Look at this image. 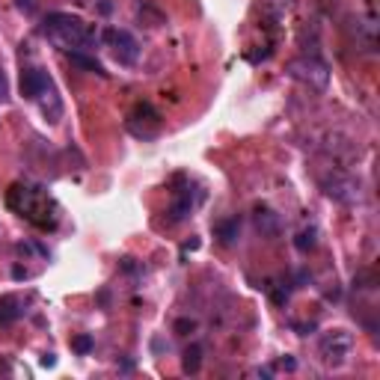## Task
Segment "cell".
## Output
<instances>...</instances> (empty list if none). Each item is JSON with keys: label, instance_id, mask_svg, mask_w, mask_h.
<instances>
[{"label": "cell", "instance_id": "6da1fadb", "mask_svg": "<svg viewBox=\"0 0 380 380\" xmlns=\"http://www.w3.org/2000/svg\"><path fill=\"white\" fill-rule=\"evenodd\" d=\"M42 33H45V39L57 45L60 51H92L98 36H95V30L84 21V18H77V15H65V12H51L45 18L42 24Z\"/></svg>", "mask_w": 380, "mask_h": 380}, {"label": "cell", "instance_id": "7a4b0ae2", "mask_svg": "<svg viewBox=\"0 0 380 380\" xmlns=\"http://www.w3.org/2000/svg\"><path fill=\"white\" fill-rule=\"evenodd\" d=\"M9 205L15 211H21V217H27L33 226L39 229H51L57 223V208L48 200L45 193L33 190V188H15L9 196Z\"/></svg>", "mask_w": 380, "mask_h": 380}, {"label": "cell", "instance_id": "3957f363", "mask_svg": "<svg viewBox=\"0 0 380 380\" xmlns=\"http://www.w3.org/2000/svg\"><path fill=\"white\" fill-rule=\"evenodd\" d=\"M354 351V333H348L344 327H333V330H327V333L318 339V354L324 359V366H344L348 362Z\"/></svg>", "mask_w": 380, "mask_h": 380}, {"label": "cell", "instance_id": "277c9868", "mask_svg": "<svg viewBox=\"0 0 380 380\" xmlns=\"http://www.w3.org/2000/svg\"><path fill=\"white\" fill-rule=\"evenodd\" d=\"M288 75L294 80H300V84H306L309 89H327L330 84V69L327 63H321L318 57H300V60H291L288 63Z\"/></svg>", "mask_w": 380, "mask_h": 380}, {"label": "cell", "instance_id": "5b68a950", "mask_svg": "<svg viewBox=\"0 0 380 380\" xmlns=\"http://www.w3.org/2000/svg\"><path fill=\"white\" fill-rule=\"evenodd\" d=\"M324 193L330 200H336L342 205H357L362 200L359 193V181L344 175V173H333V175H324Z\"/></svg>", "mask_w": 380, "mask_h": 380}, {"label": "cell", "instance_id": "8992f818", "mask_svg": "<svg viewBox=\"0 0 380 380\" xmlns=\"http://www.w3.org/2000/svg\"><path fill=\"white\" fill-rule=\"evenodd\" d=\"M104 36L110 39L113 54H116V60H119L122 65H134V63L140 60V42L131 36L128 30H107Z\"/></svg>", "mask_w": 380, "mask_h": 380}, {"label": "cell", "instance_id": "52a82bcc", "mask_svg": "<svg viewBox=\"0 0 380 380\" xmlns=\"http://www.w3.org/2000/svg\"><path fill=\"white\" fill-rule=\"evenodd\" d=\"M48 87H51V77L42 69H24L21 72V95L24 98H39Z\"/></svg>", "mask_w": 380, "mask_h": 380}, {"label": "cell", "instance_id": "ba28073f", "mask_svg": "<svg viewBox=\"0 0 380 380\" xmlns=\"http://www.w3.org/2000/svg\"><path fill=\"white\" fill-rule=\"evenodd\" d=\"M253 220H256V229L261 232V238H276L279 229H283V223H279V214H273L271 208H264V205L256 208Z\"/></svg>", "mask_w": 380, "mask_h": 380}, {"label": "cell", "instance_id": "9c48e42d", "mask_svg": "<svg viewBox=\"0 0 380 380\" xmlns=\"http://www.w3.org/2000/svg\"><path fill=\"white\" fill-rule=\"evenodd\" d=\"M39 107H42V113H45V119L48 122H60V116H63V102H60V95H57V89H54V84L48 87L39 98Z\"/></svg>", "mask_w": 380, "mask_h": 380}, {"label": "cell", "instance_id": "30bf717a", "mask_svg": "<svg viewBox=\"0 0 380 380\" xmlns=\"http://www.w3.org/2000/svg\"><path fill=\"white\" fill-rule=\"evenodd\" d=\"M238 235H241V220L238 217L220 220L217 226H214V238H217L220 244H226V246H232L238 241Z\"/></svg>", "mask_w": 380, "mask_h": 380}, {"label": "cell", "instance_id": "8fae6325", "mask_svg": "<svg viewBox=\"0 0 380 380\" xmlns=\"http://www.w3.org/2000/svg\"><path fill=\"white\" fill-rule=\"evenodd\" d=\"M21 300L18 297H12V294H6V297H0V321H15L21 315Z\"/></svg>", "mask_w": 380, "mask_h": 380}, {"label": "cell", "instance_id": "7c38bea8", "mask_svg": "<svg viewBox=\"0 0 380 380\" xmlns=\"http://www.w3.org/2000/svg\"><path fill=\"white\" fill-rule=\"evenodd\" d=\"M181 369H185L188 374H196L202 369V344H190V348L185 351V359H181Z\"/></svg>", "mask_w": 380, "mask_h": 380}, {"label": "cell", "instance_id": "4fadbf2b", "mask_svg": "<svg viewBox=\"0 0 380 380\" xmlns=\"http://www.w3.org/2000/svg\"><path fill=\"white\" fill-rule=\"evenodd\" d=\"M315 244H318V232L315 229H300V232H297V238H294V246L300 253H309V250H315Z\"/></svg>", "mask_w": 380, "mask_h": 380}, {"label": "cell", "instance_id": "5bb4252c", "mask_svg": "<svg viewBox=\"0 0 380 380\" xmlns=\"http://www.w3.org/2000/svg\"><path fill=\"white\" fill-rule=\"evenodd\" d=\"M69 57H72V63H75V65H80V69L95 72V75H102V77L107 75V72H104V65L98 63V60H92V57H87L84 51H75V54H69Z\"/></svg>", "mask_w": 380, "mask_h": 380}, {"label": "cell", "instance_id": "9a60e30c", "mask_svg": "<svg viewBox=\"0 0 380 380\" xmlns=\"http://www.w3.org/2000/svg\"><path fill=\"white\" fill-rule=\"evenodd\" d=\"M190 208H193V202H190V196H178V200H175V205H173V220L178 223V220H185L188 217V214H190Z\"/></svg>", "mask_w": 380, "mask_h": 380}, {"label": "cell", "instance_id": "2e32d148", "mask_svg": "<svg viewBox=\"0 0 380 380\" xmlns=\"http://www.w3.org/2000/svg\"><path fill=\"white\" fill-rule=\"evenodd\" d=\"M75 351H77V354H89V351H92V339H89V336H77V339H75Z\"/></svg>", "mask_w": 380, "mask_h": 380}, {"label": "cell", "instance_id": "e0dca14e", "mask_svg": "<svg viewBox=\"0 0 380 380\" xmlns=\"http://www.w3.org/2000/svg\"><path fill=\"white\" fill-rule=\"evenodd\" d=\"M15 6H18L24 15H33V12H36V6H39V4H36V0H15Z\"/></svg>", "mask_w": 380, "mask_h": 380}, {"label": "cell", "instance_id": "ac0fdd59", "mask_svg": "<svg viewBox=\"0 0 380 380\" xmlns=\"http://www.w3.org/2000/svg\"><path fill=\"white\" fill-rule=\"evenodd\" d=\"M188 330H196V321H190V318H181V321H175V333H181V336H185Z\"/></svg>", "mask_w": 380, "mask_h": 380}, {"label": "cell", "instance_id": "d6986e66", "mask_svg": "<svg viewBox=\"0 0 380 380\" xmlns=\"http://www.w3.org/2000/svg\"><path fill=\"white\" fill-rule=\"evenodd\" d=\"M6 95H9V84H6L4 69H0V102H6Z\"/></svg>", "mask_w": 380, "mask_h": 380}, {"label": "cell", "instance_id": "ffe728a7", "mask_svg": "<svg viewBox=\"0 0 380 380\" xmlns=\"http://www.w3.org/2000/svg\"><path fill=\"white\" fill-rule=\"evenodd\" d=\"M279 369H286V371H294V369H297V362H294L291 357H286V359H279Z\"/></svg>", "mask_w": 380, "mask_h": 380}, {"label": "cell", "instance_id": "44dd1931", "mask_svg": "<svg viewBox=\"0 0 380 380\" xmlns=\"http://www.w3.org/2000/svg\"><path fill=\"white\" fill-rule=\"evenodd\" d=\"M42 366H45V369H54V366H57V357H54V354H45V357H42Z\"/></svg>", "mask_w": 380, "mask_h": 380}]
</instances>
